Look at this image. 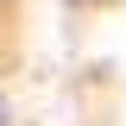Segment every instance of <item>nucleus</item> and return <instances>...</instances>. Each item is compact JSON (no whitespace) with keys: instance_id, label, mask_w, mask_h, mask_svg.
I'll use <instances>...</instances> for the list:
<instances>
[{"instance_id":"nucleus-1","label":"nucleus","mask_w":126,"mask_h":126,"mask_svg":"<svg viewBox=\"0 0 126 126\" xmlns=\"http://www.w3.org/2000/svg\"><path fill=\"white\" fill-rule=\"evenodd\" d=\"M0 126H13V107H6V94H0Z\"/></svg>"},{"instance_id":"nucleus-2","label":"nucleus","mask_w":126,"mask_h":126,"mask_svg":"<svg viewBox=\"0 0 126 126\" xmlns=\"http://www.w3.org/2000/svg\"><path fill=\"white\" fill-rule=\"evenodd\" d=\"M69 6H88V0H69Z\"/></svg>"}]
</instances>
